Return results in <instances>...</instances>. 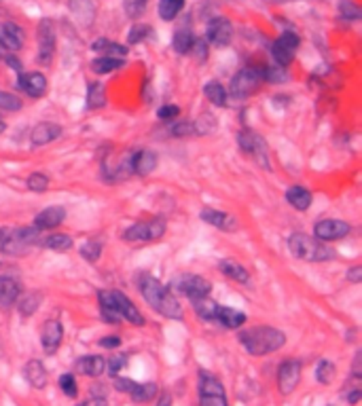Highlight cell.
I'll list each match as a JSON object with an SVG mask.
<instances>
[{"label":"cell","mask_w":362,"mask_h":406,"mask_svg":"<svg viewBox=\"0 0 362 406\" xmlns=\"http://www.w3.org/2000/svg\"><path fill=\"white\" fill-rule=\"evenodd\" d=\"M60 136H62V127L57 123L45 121V123H39V125L32 129L30 142H32L34 149H39V146H47V144L55 142Z\"/></svg>","instance_id":"44dd1931"},{"label":"cell","mask_w":362,"mask_h":406,"mask_svg":"<svg viewBox=\"0 0 362 406\" xmlns=\"http://www.w3.org/2000/svg\"><path fill=\"white\" fill-rule=\"evenodd\" d=\"M239 345L250 353V356H267L284 347L286 335L278 328L271 326H255V328H246L237 335Z\"/></svg>","instance_id":"7a4b0ae2"},{"label":"cell","mask_w":362,"mask_h":406,"mask_svg":"<svg viewBox=\"0 0 362 406\" xmlns=\"http://www.w3.org/2000/svg\"><path fill=\"white\" fill-rule=\"evenodd\" d=\"M93 51L102 53V57H117V59H125L127 57V47L115 43V41H108V39H100L91 45Z\"/></svg>","instance_id":"f1b7e54d"},{"label":"cell","mask_w":362,"mask_h":406,"mask_svg":"<svg viewBox=\"0 0 362 406\" xmlns=\"http://www.w3.org/2000/svg\"><path fill=\"white\" fill-rule=\"evenodd\" d=\"M199 216H201V220H203L206 225L216 227V229H221V231H227V233H233V231L239 229L237 220L231 214H225V212H219V210L203 207Z\"/></svg>","instance_id":"d6986e66"},{"label":"cell","mask_w":362,"mask_h":406,"mask_svg":"<svg viewBox=\"0 0 362 406\" xmlns=\"http://www.w3.org/2000/svg\"><path fill=\"white\" fill-rule=\"evenodd\" d=\"M60 387H62V391H64L68 398H77V394H79V389H77V379H75V375H72V373H66V375L60 377Z\"/></svg>","instance_id":"c3c4849f"},{"label":"cell","mask_w":362,"mask_h":406,"mask_svg":"<svg viewBox=\"0 0 362 406\" xmlns=\"http://www.w3.org/2000/svg\"><path fill=\"white\" fill-rule=\"evenodd\" d=\"M66 218V210L62 205H51L43 212H39L34 216V229L39 231H51L55 227H60Z\"/></svg>","instance_id":"ffe728a7"},{"label":"cell","mask_w":362,"mask_h":406,"mask_svg":"<svg viewBox=\"0 0 362 406\" xmlns=\"http://www.w3.org/2000/svg\"><path fill=\"white\" fill-rule=\"evenodd\" d=\"M185 9V0H159V17L163 21H172L180 15V11Z\"/></svg>","instance_id":"e575fe53"},{"label":"cell","mask_w":362,"mask_h":406,"mask_svg":"<svg viewBox=\"0 0 362 406\" xmlns=\"http://www.w3.org/2000/svg\"><path fill=\"white\" fill-rule=\"evenodd\" d=\"M345 279H347L350 284H360V282H362V267H360V265L352 267V269L345 273Z\"/></svg>","instance_id":"9f6ffc18"},{"label":"cell","mask_w":362,"mask_h":406,"mask_svg":"<svg viewBox=\"0 0 362 406\" xmlns=\"http://www.w3.org/2000/svg\"><path fill=\"white\" fill-rule=\"evenodd\" d=\"M0 267H3V263H0Z\"/></svg>","instance_id":"be15d7a7"},{"label":"cell","mask_w":362,"mask_h":406,"mask_svg":"<svg viewBox=\"0 0 362 406\" xmlns=\"http://www.w3.org/2000/svg\"><path fill=\"white\" fill-rule=\"evenodd\" d=\"M147 5H149V0H123V11L132 19H138L140 15H144V11H147Z\"/></svg>","instance_id":"7dc6e473"},{"label":"cell","mask_w":362,"mask_h":406,"mask_svg":"<svg viewBox=\"0 0 362 406\" xmlns=\"http://www.w3.org/2000/svg\"><path fill=\"white\" fill-rule=\"evenodd\" d=\"M62 339H64V326L60 320H47L43 324V330H41V343H43V349L47 356H53L60 345H62Z\"/></svg>","instance_id":"e0dca14e"},{"label":"cell","mask_w":362,"mask_h":406,"mask_svg":"<svg viewBox=\"0 0 362 406\" xmlns=\"http://www.w3.org/2000/svg\"><path fill=\"white\" fill-rule=\"evenodd\" d=\"M360 396H362V389H360V387H350V389L343 391V398H345L350 404H356V402L360 400Z\"/></svg>","instance_id":"680465c9"},{"label":"cell","mask_w":362,"mask_h":406,"mask_svg":"<svg viewBox=\"0 0 362 406\" xmlns=\"http://www.w3.org/2000/svg\"><path fill=\"white\" fill-rule=\"evenodd\" d=\"M350 231H352V227L345 223V220H339V218L318 220L316 227H314V235L320 241H339V239L347 237Z\"/></svg>","instance_id":"4fadbf2b"},{"label":"cell","mask_w":362,"mask_h":406,"mask_svg":"<svg viewBox=\"0 0 362 406\" xmlns=\"http://www.w3.org/2000/svg\"><path fill=\"white\" fill-rule=\"evenodd\" d=\"M191 123H193L195 136H208L210 131L216 129V119H214L212 115H201L199 119H195V121H191Z\"/></svg>","instance_id":"f6af8a7d"},{"label":"cell","mask_w":362,"mask_h":406,"mask_svg":"<svg viewBox=\"0 0 362 406\" xmlns=\"http://www.w3.org/2000/svg\"><path fill=\"white\" fill-rule=\"evenodd\" d=\"M151 34H153V28H151L149 24H136V26H132V30H129L127 41H129V45H140V43L147 41Z\"/></svg>","instance_id":"7bdbcfd3"},{"label":"cell","mask_w":362,"mask_h":406,"mask_svg":"<svg viewBox=\"0 0 362 406\" xmlns=\"http://www.w3.org/2000/svg\"><path fill=\"white\" fill-rule=\"evenodd\" d=\"M339 11H341L343 19H360V9L352 3V0H341Z\"/></svg>","instance_id":"f5cc1de1"},{"label":"cell","mask_w":362,"mask_h":406,"mask_svg":"<svg viewBox=\"0 0 362 406\" xmlns=\"http://www.w3.org/2000/svg\"><path fill=\"white\" fill-rule=\"evenodd\" d=\"M24 377L34 389H45L47 383H49V373H47V368L41 360H30L24 366Z\"/></svg>","instance_id":"7402d4cb"},{"label":"cell","mask_w":362,"mask_h":406,"mask_svg":"<svg viewBox=\"0 0 362 406\" xmlns=\"http://www.w3.org/2000/svg\"><path fill=\"white\" fill-rule=\"evenodd\" d=\"M165 220L163 218H151V220H142V223L132 225L129 229L123 231L125 241L134 243H147V241H157L165 235Z\"/></svg>","instance_id":"8992f818"},{"label":"cell","mask_w":362,"mask_h":406,"mask_svg":"<svg viewBox=\"0 0 362 406\" xmlns=\"http://www.w3.org/2000/svg\"><path fill=\"white\" fill-rule=\"evenodd\" d=\"M193 43H195V36H193V32H191L189 28H180V30L174 32L172 47H174V51H176L178 55H187V53L191 51Z\"/></svg>","instance_id":"f546056e"},{"label":"cell","mask_w":362,"mask_h":406,"mask_svg":"<svg viewBox=\"0 0 362 406\" xmlns=\"http://www.w3.org/2000/svg\"><path fill=\"white\" fill-rule=\"evenodd\" d=\"M237 144H239L242 153H246V155H250V157H255L257 163H261L265 169L271 167V165H269V155H267V142H265L259 133H255L252 129H239V133H237Z\"/></svg>","instance_id":"ba28073f"},{"label":"cell","mask_w":362,"mask_h":406,"mask_svg":"<svg viewBox=\"0 0 362 406\" xmlns=\"http://www.w3.org/2000/svg\"><path fill=\"white\" fill-rule=\"evenodd\" d=\"M106 104V91H104V85L93 81L89 83L87 87V110H98Z\"/></svg>","instance_id":"d590c367"},{"label":"cell","mask_w":362,"mask_h":406,"mask_svg":"<svg viewBox=\"0 0 362 406\" xmlns=\"http://www.w3.org/2000/svg\"><path fill=\"white\" fill-rule=\"evenodd\" d=\"M24 30L15 21H0V47L11 53H17L24 47Z\"/></svg>","instance_id":"ac0fdd59"},{"label":"cell","mask_w":362,"mask_h":406,"mask_svg":"<svg viewBox=\"0 0 362 406\" xmlns=\"http://www.w3.org/2000/svg\"><path fill=\"white\" fill-rule=\"evenodd\" d=\"M108 294H111V301H113V305H115V309H117L121 320H125V322H129L134 326H142L144 324V315L138 311V307L132 303L129 297H125V294L119 292V290H108Z\"/></svg>","instance_id":"9a60e30c"},{"label":"cell","mask_w":362,"mask_h":406,"mask_svg":"<svg viewBox=\"0 0 362 406\" xmlns=\"http://www.w3.org/2000/svg\"><path fill=\"white\" fill-rule=\"evenodd\" d=\"M335 364L333 362H329V360H320L318 362V368H316V379H318V383H322V385H329L333 379H335Z\"/></svg>","instance_id":"60d3db41"},{"label":"cell","mask_w":362,"mask_h":406,"mask_svg":"<svg viewBox=\"0 0 362 406\" xmlns=\"http://www.w3.org/2000/svg\"><path fill=\"white\" fill-rule=\"evenodd\" d=\"M28 189L32 193H45L49 189V176L47 174H41V172L30 174V178H28Z\"/></svg>","instance_id":"ee69618b"},{"label":"cell","mask_w":362,"mask_h":406,"mask_svg":"<svg viewBox=\"0 0 362 406\" xmlns=\"http://www.w3.org/2000/svg\"><path fill=\"white\" fill-rule=\"evenodd\" d=\"M138 290L155 311H159L161 315L170 317V320H183L185 317V309L178 303L176 294L163 286L157 277H153L151 273H140L136 277Z\"/></svg>","instance_id":"6da1fadb"},{"label":"cell","mask_w":362,"mask_h":406,"mask_svg":"<svg viewBox=\"0 0 362 406\" xmlns=\"http://www.w3.org/2000/svg\"><path fill=\"white\" fill-rule=\"evenodd\" d=\"M197 391H199V406H229L223 383L208 371H199Z\"/></svg>","instance_id":"5b68a950"},{"label":"cell","mask_w":362,"mask_h":406,"mask_svg":"<svg viewBox=\"0 0 362 406\" xmlns=\"http://www.w3.org/2000/svg\"><path fill=\"white\" fill-rule=\"evenodd\" d=\"M34 246H41V231L39 229L0 227V254L24 256Z\"/></svg>","instance_id":"3957f363"},{"label":"cell","mask_w":362,"mask_h":406,"mask_svg":"<svg viewBox=\"0 0 362 406\" xmlns=\"http://www.w3.org/2000/svg\"><path fill=\"white\" fill-rule=\"evenodd\" d=\"M157 391H159V387L155 383H136V387L132 389L129 396H132L134 402L147 404V402H151L157 396Z\"/></svg>","instance_id":"8d00e7d4"},{"label":"cell","mask_w":362,"mask_h":406,"mask_svg":"<svg viewBox=\"0 0 362 406\" xmlns=\"http://www.w3.org/2000/svg\"><path fill=\"white\" fill-rule=\"evenodd\" d=\"M191 303H193V307H195V311H197V315H199L201 320L214 322L216 309H219V303L212 301L210 297H203V299H197V301H191Z\"/></svg>","instance_id":"74e56055"},{"label":"cell","mask_w":362,"mask_h":406,"mask_svg":"<svg viewBox=\"0 0 362 406\" xmlns=\"http://www.w3.org/2000/svg\"><path fill=\"white\" fill-rule=\"evenodd\" d=\"M21 106H24V102L15 93L0 91V110H7V113H17V110H21Z\"/></svg>","instance_id":"bcb514c9"},{"label":"cell","mask_w":362,"mask_h":406,"mask_svg":"<svg viewBox=\"0 0 362 406\" xmlns=\"http://www.w3.org/2000/svg\"><path fill=\"white\" fill-rule=\"evenodd\" d=\"M98 305H100V315L106 324H119L121 317L111 301V294H108V290H100L98 292Z\"/></svg>","instance_id":"83f0119b"},{"label":"cell","mask_w":362,"mask_h":406,"mask_svg":"<svg viewBox=\"0 0 362 406\" xmlns=\"http://www.w3.org/2000/svg\"><path fill=\"white\" fill-rule=\"evenodd\" d=\"M79 406H108V400L104 396H91L87 402H83Z\"/></svg>","instance_id":"91938a15"},{"label":"cell","mask_w":362,"mask_h":406,"mask_svg":"<svg viewBox=\"0 0 362 406\" xmlns=\"http://www.w3.org/2000/svg\"><path fill=\"white\" fill-rule=\"evenodd\" d=\"M125 364H127V356H111L106 360L104 371H108V375H111V377H117V373L121 371Z\"/></svg>","instance_id":"681fc988"},{"label":"cell","mask_w":362,"mask_h":406,"mask_svg":"<svg viewBox=\"0 0 362 406\" xmlns=\"http://www.w3.org/2000/svg\"><path fill=\"white\" fill-rule=\"evenodd\" d=\"M70 9L75 11V15L83 21V24H91L93 15H96V7L91 0H72Z\"/></svg>","instance_id":"f35d334b"},{"label":"cell","mask_w":362,"mask_h":406,"mask_svg":"<svg viewBox=\"0 0 362 406\" xmlns=\"http://www.w3.org/2000/svg\"><path fill=\"white\" fill-rule=\"evenodd\" d=\"M261 79H265V81H269V83H282V81H286V72H284V68L267 66V68L263 70Z\"/></svg>","instance_id":"f907efd6"},{"label":"cell","mask_w":362,"mask_h":406,"mask_svg":"<svg viewBox=\"0 0 362 406\" xmlns=\"http://www.w3.org/2000/svg\"><path fill=\"white\" fill-rule=\"evenodd\" d=\"M191 49H195L193 53H195L199 59H206V57H208V43H206V41H195Z\"/></svg>","instance_id":"6f0895ef"},{"label":"cell","mask_w":362,"mask_h":406,"mask_svg":"<svg viewBox=\"0 0 362 406\" xmlns=\"http://www.w3.org/2000/svg\"><path fill=\"white\" fill-rule=\"evenodd\" d=\"M172 133H174V136H178V138L195 136V131H193V123H187V121H183V123H176V125L172 127Z\"/></svg>","instance_id":"db71d44e"},{"label":"cell","mask_w":362,"mask_h":406,"mask_svg":"<svg viewBox=\"0 0 362 406\" xmlns=\"http://www.w3.org/2000/svg\"><path fill=\"white\" fill-rule=\"evenodd\" d=\"M77 373L85 375V377H100L102 373H106L104 368H106V358L102 356H83L77 364Z\"/></svg>","instance_id":"484cf974"},{"label":"cell","mask_w":362,"mask_h":406,"mask_svg":"<svg viewBox=\"0 0 362 406\" xmlns=\"http://www.w3.org/2000/svg\"><path fill=\"white\" fill-rule=\"evenodd\" d=\"M21 297V286L9 275H0V309H9Z\"/></svg>","instance_id":"603a6c76"},{"label":"cell","mask_w":362,"mask_h":406,"mask_svg":"<svg viewBox=\"0 0 362 406\" xmlns=\"http://www.w3.org/2000/svg\"><path fill=\"white\" fill-rule=\"evenodd\" d=\"M157 117H159L161 121H176V119L180 117V108L174 106V104H165V106H161V108L157 110Z\"/></svg>","instance_id":"816d5d0a"},{"label":"cell","mask_w":362,"mask_h":406,"mask_svg":"<svg viewBox=\"0 0 362 406\" xmlns=\"http://www.w3.org/2000/svg\"><path fill=\"white\" fill-rule=\"evenodd\" d=\"M299 43H301L299 34H295V32H284V34L280 36V39L271 45V55H273V59H275L282 68L291 66V62L295 59V53H297V49H299Z\"/></svg>","instance_id":"8fae6325"},{"label":"cell","mask_w":362,"mask_h":406,"mask_svg":"<svg viewBox=\"0 0 362 406\" xmlns=\"http://www.w3.org/2000/svg\"><path fill=\"white\" fill-rule=\"evenodd\" d=\"M157 155L153 151H138L132 155V174L138 176H149L157 167Z\"/></svg>","instance_id":"cb8c5ba5"},{"label":"cell","mask_w":362,"mask_h":406,"mask_svg":"<svg viewBox=\"0 0 362 406\" xmlns=\"http://www.w3.org/2000/svg\"><path fill=\"white\" fill-rule=\"evenodd\" d=\"M286 201L291 203L295 210L305 212V210H309L314 197H311V193L305 187H299V184H295V187H291V189L286 191Z\"/></svg>","instance_id":"4316f807"},{"label":"cell","mask_w":362,"mask_h":406,"mask_svg":"<svg viewBox=\"0 0 362 406\" xmlns=\"http://www.w3.org/2000/svg\"><path fill=\"white\" fill-rule=\"evenodd\" d=\"M301 371L303 366L299 360H284L278 368V389L288 396L297 389V385L301 383Z\"/></svg>","instance_id":"7c38bea8"},{"label":"cell","mask_w":362,"mask_h":406,"mask_svg":"<svg viewBox=\"0 0 362 406\" xmlns=\"http://www.w3.org/2000/svg\"><path fill=\"white\" fill-rule=\"evenodd\" d=\"M17 303H19V313L24 317H30L36 309H39V305H41V294L28 292V294H24V297L17 299Z\"/></svg>","instance_id":"ab89813d"},{"label":"cell","mask_w":362,"mask_h":406,"mask_svg":"<svg viewBox=\"0 0 362 406\" xmlns=\"http://www.w3.org/2000/svg\"><path fill=\"white\" fill-rule=\"evenodd\" d=\"M41 246L47 250H55V252H66L72 248V237L66 233H51L47 237H41Z\"/></svg>","instance_id":"1f68e13d"},{"label":"cell","mask_w":362,"mask_h":406,"mask_svg":"<svg viewBox=\"0 0 362 406\" xmlns=\"http://www.w3.org/2000/svg\"><path fill=\"white\" fill-rule=\"evenodd\" d=\"M157 406H172V398H170V394H163V396L159 398Z\"/></svg>","instance_id":"94428289"},{"label":"cell","mask_w":362,"mask_h":406,"mask_svg":"<svg viewBox=\"0 0 362 406\" xmlns=\"http://www.w3.org/2000/svg\"><path fill=\"white\" fill-rule=\"evenodd\" d=\"M172 292H180L185 294L189 301H197V299H203V297H210L212 292V284L199 275H178L172 279V286H170Z\"/></svg>","instance_id":"52a82bcc"},{"label":"cell","mask_w":362,"mask_h":406,"mask_svg":"<svg viewBox=\"0 0 362 406\" xmlns=\"http://www.w3.org/2000/svg\"><path fill=\"white\" fill-rule=\"evenodd\" d=\"M7 129V125H5V121H3V117H0V133H3Z\"/></svg>","instance_id":"6125c7cd"},{"label":"cell","mask_w":362,"mask_h":406,"mask_svg":"<svg viewBox=\"0 0 362 406\" xmlns=\"http://www.w3.org/2000/svg\"><path fill=\"white\" fill-rule=\"evenodd\" d=\"M288 250H291L293 256L307 263H327L335 258V252L329 246H324L320 239L309 237L305 233H293L288 237Z\"/></svg>","instance_id":"277c9868"},{"label":"cell","mask_w":362,"mask_h":406,"mask_svg":"<svg viewBox=\"0 0 362 406\" xmlns=\"http://www.w3.org/2000/svg\"><path fill=\"white\" fill-rule=\"evenodd\" d=\"M36 41H39V59L41 66H49L55 53V26L51 19H43L39 24V32H36Z\"/></svg>","instance_id":"30bf717a"},{"label":"cell","mask_w":362,"mask_h":406,"mask_svg":"<svg viewBox=\"0 0 362 406\" xmlns=\"http://www.w3.org/2000/svg\"><path fill=\"white\" fill-rule=\"evenodd\" d=\"M81 256L85 258L87 263H98L100 261V256H102V241L98 239H89L81 246Z\"/></svg>","instance_id":"b9f144b4"},{"label":"cell","mask_w":362,"mask_h":406,"mask_svg":"<svg viewBox=\"0 0 362 406\" xmlns=\"http://www.w3.org/2000/svg\"><path fill=\"white\" fill-rule=\"evenodd\" d=\"M125 59H117V57H98L89 64V68L96 72V75H111V72L123 68Z\"/></svg>","instance_id":"836d02e7"},{"label":"cell","mask_w":362,"mask_h":406,"mask_svg":"<svg viewBox=\"0 0 362 406\" xmlns=\"http://www.w3.org/2000/svg\"><path fill=\"white\" fill-rule=\"evenodd\" d=\"M214 322H219L223 328H229V330H237L246 324V313L233 309V307H221L216 309V317Z\"/></svg>","instance_id":"d4e9b609"},{"label":"cell","mask_w":362,"mask_h":406,"mask_svg":"<svg viewBox=\"0 0 362 406\" xmlns=\"http://www.w3.org/2000/svg\"><path fill=\"white\" fill-rule=\"evenodd\" d=\"M233 39V26L227 17H214L206 28V43L214 47H227Z\"/></svg>","instance_id":"5bb4252c"},{"label":"cell","mask_w":362,"mask_h":406,"mask_svg":"<svg viewBox=\"0 0 362 406\" xmlns=\"http://www.w3.org/2000/svg\"><path fill=\"white\" fill-rule=\"evenodd\" d=\"M203 95L214 104V106H227V89L219 81H208L203 85Z\"/></svg>","instance_id":"4dcf8cb0"},{"label":"cell","mask_w":362,"mask_h":406,"mask_svg":"<svg viewBox=\"0 0 362 406\" xmlns=\"http://www.w3.org/2000/svg\"><path fill=\"white\" fill-rule=\"evenodd\" d=\"M100 345H102L104 349H115V347H119V345H121V339H119L117 335L102 337V339H100Z\"/></svg>","instance_id":"11a10c76"},{"label":"cell","mask_w":362,"mask_h":406,"mask_svg":"<svg viewBox=\"0 0 362 406\" xmlns=\"http://www.w3.org/2000/svg\"><path fill=\"white\" fill-rule=\"evenodd\" d=\"M221 273L227 275L229 279L237 282V284H250V273L246 271V267H242L233 261H223L221 263Z\"/></svg>","instance_id":"d6a6232c"},{"label":"cell","mask_w":362,"mask_h":406,"mask_svg":"<svg viewBox=\"0 0 362 406\" xmlns=\"http://www.w3.org/2000/svg\"><path fill=\"white\" fill-rule=\"evenodd\" d=\"M17 87L30 98H43L47 93V77L41 72H21L17 75Z\"/></svg>","instance_id":"2e32d148"},{"label":"cell","mask_w":362,"mask_h":406,"mask_svg":"<svg viewBox=\"0 0 362 406\" xmlns=\"http://www.w3.org/2000/svg\"><path fill=\"white\" fill-rule=\"evenodd\" d=\"M261 87V72L255 68H244L231 79V95L235 100H246Z\"/></svg>","instance_id":"9c48e42d"}]
</instances>
